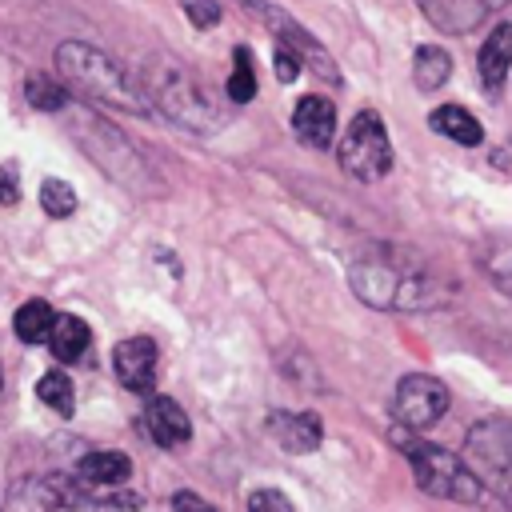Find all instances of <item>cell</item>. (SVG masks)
<instances>
[{
  "label": "cell",
  "instance_id": "14",
  "mask_svg": "<svg viewBox=\"0 0 512 512\" xmlns=\"http://www.w3.org/2000/svg\"><path fill=\"white\" fill-rule=\"evenodd\" d=\"M272 28H276V36H280V44L284 48H292L296 56H300V64H308V68H316L324 80H340V72H336V64L328 60V52L300 28V24H292V20H284V16H272Z\"/></svg>",
  "mask_w": 512,
  "mask_h": 512
},
{
  "label": "cell",
  "instance_id": "21",
  "mask_svg": "<svg viewBox=\"0 0 512 512\" xmlns=\"http://www.w3.org/2000/svg\"><path fill=\"white\" fill-rule=\"evenodd\" d=\"M24 96H28V104L40 108V112H60V108L68 104L64 80H52V76H44V72H32V76L24 80Z\"/></svg>",
  "mask_w": 512,
  "mask_h": 512
},
{
  "label": "cell",
  "instance_id": "27",
  "mask_svg": "<svg viewBox=\"0 0 512 512\" xmlns=\"http://www.w3.org/2000/svg\"><path fill=\"white\" fill-rule=\"evenodd\" d=\"M184 12L192 16L196 28H212V24L220 20V8H216L212 0H184Z\"/></svg>",
  "mask_w": 512,
  "mask_h": 512
},
{
  "label": "cell",
  "instance_id": "5",
  "mask_svg": "<svg viewBox=\"0 0 512 512\" xmlns=\"http://www.w3.org/2000/svg\"><path fill=\"white\" fill-rule=\"evenodd\" d=\"M464 460L476 480L512 508V416L476 420L464 436Z\"/></svg>",
  "mask_w": 512,
  "mask_h": 512
},
{
  "label": "cell",
  "instance_id": "3",
  "mask_svg": "<svg viewBox=\"0 0 512 512\" xmlns=\"http://www.w3.org/2000/svg\"><path fill=\"white\" fill-rule=\"evenodd\" d=\"M392 444L408 456L412 476H416V484H420L428 496L456 500V504H476V500H480L484 484L476 480V472L468 468V460L456 456L452 448L428 444V440L412 436L408 428H396V432H392Z\"/></svg>",
  "mask_w": 512,
  "mask_h": 512
},
{
  "label": "cell",
  "instance_id": "6",
  "mask_svg": "<svg viewBox=\"0 0 512 512\" xmlns=\"http://www.w3.org/2000/svg\"><path fill=\"white\" fill-rule=\"evenodd\" d=\"M336 152H340L344 172L356 176V180H380L392 168V144H388L384 120L372 108H364V112L352 116V124L344 128Z\"/></svg>",
  "mask_w": 512,
  "mask_h": 512
},
{
  "label": "cell",
  "instance_id": "30",
  "mask_svg": "<svg viewBox=\"0 0 512 512\" xmlns=\"http://www.w3.org/2000/svg\"><path fill=\"white\" fill-rule=\"evenodd\" d=\"M20 192H16V176L12 172H0V204H12Z\"/></svg>",
  "mask_w": 512,
  "mask_h": 512
},
{
  "label": "cell",
  "instance_id": "13",
  "mask_svg": "<svg viewBox=\"0 0 512 512\" xmlns=\"http://www.w3.org/2000/svg\"><path fill=\"white\" fill-rule=\"evenodd\" d=\"M420 4H424L428 20L436 28H444V32H468L488 12H496L504 0H420Z\"/></svg>",
  "mask_w": 512,
  "mask_h": 512
},
{
  "label": "cell",
  "instance_id": "18",
  "mask_svg": "<svg viewBox=\"0 0 512 512\" xmlns=\"http://www.w3.org/2000/svg\"><path fill=\"white\" fill-rule=\"evenodd\" d=\"M428 124H432L440 136H448V140H456V144H464V148H472V144L484 140L480 120H476L472 112H464L460 104H440V108L428 116Z\"/></svg>",
  "mask_w": 512,
  "mask_h": 512
},
{
  "label": "cell",
  "instance_id": "20",
  "mask_svg": "<svg viewBox=\"0 0 512 512\" xmlns=\"http://www.w3.org/2000/svg\"><path fill=\"white\" fill-rule=\"evenodd\" d=\"M448 72H452V60H448V52L444 48H416V60H412V80H416V88H424V92H432V88H440L444 80H448Z\"/></svg>",
  "mask_w": 512,
  "mask_h": 512
},
{
  "label": "cell",
  "instance_id": "8",
  "mask_svg": "<svg viewBox=\"0 0 512 512\" xmlns=\"http://www.w3.org/2000/svg\"><path fill=\"white\" fill-rule=\"evenodd\" d=\"M16 512H80L84 492L76 480L52 472V476H28L20 488H12Z\"/></svg>",
  "mask_w": 512,
  "mask_h": 512
},
{
  "label": "cell",
  "instance_id": "23",
  "mask_svg": "<svg viewBox=\"0 0 512 512\" xmlns=\"http://www.w3.org/2000/svg\"><path fill=\"white\" fill-rule=\"evenodd\" d=\"M228 96L236 104H248L256 96V68H252V52L236 48L232 52V76H228Z\"/></svg>",
  "mask_w": 512,
  "mask_h": 512
},
{
  "label": "cell",
  "instance_id": "11",
  "mask_svg": "<svg viewBox=\"0 0 512 512\" xmlns=\"http://www.w3.org/2000/svg\"><path fill=\"white\" fill-rule=\"evenodd\" d=\"M292 128H296V136L304 144L328 148L336 140V108H332V100L328 96H304V100H296Z\"/></svg>",
  "mask_w": 512,
  "mask_h": 512
},
{
  "label": "cell",
  "instance_id": "26",
  "mask_svg": "<svg viewBox=\"0 0 512 512\" xmlns=\"http://www.w3.org/2000/svg\"><path fill=\"white\" fill-rule=\"evenodd\" d=\"M248 512H296V508H292V500H288L284 492H276V488H256V492L248 496Z\"/></svg>",
  "mask_w": 512,
  "mask_h": 512
},
{
  "label": "cell",
  "instance_id": "4",
  "mask_svg": "<svg viewBox=\"0 0 512 512\" xmlns=\"http://www.w3.org/2000/svg\"><path fill=\"white\" fill-rule=\"evenodd\" d=\"M148 92H152V100H156L176 124H184V128H192V132H216V128L224 124V112H220L216 100L204 92V84H200L188 68H180V64H172V60H152V64H148Z\"/></svg>",
  "mask_w": 512,
  "mask_h": 512
},
{
  "label": "cell",
  "instance_id": "9",
  "mask_svg": "<svg viewBox=\"0 0 512 512\" xmlns=\"http://www.w3.org/2000/svg\"><path fill=\"white\" fill-rule=\"evenodd\" d=\"M112 368L128 392H152L156 388V344L148 336H128L112 352Z\"/></svg>",
  "mask_w": 512,
  "mask_h": 512
},
{
  "label": "cell",
  "instance_id": "19",
  "mask_svg": "<svg viewBox=\"0 0 512 512\" xmlns=\"http://www.w3.org/2000/svg\"><path fill=\"white\" fill-rule=\"evenodd\" d=\"M52 324H56V312H52L44 300H28V304H20V308H16V320H12V328H16V336H20L24 344H40V340H48Z\"/></svg>",
  "mask_w": 512,
  "mask_h": 512
},
{
  "label": "cell",
  "instance_id": "22",
  "mask_svg": "<svg viewBox=\"0 0 512 512\" xmlns=\"http://www.w3.org/2000/svg\"><path fill=\"white\" fill-rule=\"evenodd\" d=\"M36 396L60 416H72V408H76V392H72V380L64 372H44L36 384Z\"/></svg>",
  "mask_w": 512,
  "mask_h": 512
},
{
  "label": "cell",
  "instance_id": "28",
  "mask_svg": "<svg viewBox=\"0 0 512 512\" xmlns=\"http://www.w3.org/2000/svg\"><path fill=\"white\" fill-rule=\"evenodd\" d=\"M276 72H280V80L288 84V80H296V72H300V56L292 52V48H276Z\"/></svg>",
  "mask_w": 512,
  "mask_h": 512
},
{
  "label": "cell",
  "instance_id": "29",
  "mask_svg": "<svg viewBox=\"0 0 512 512\" xmlns=\"http://www.w3.org/2000/svg\"><path fill=\"white\" fill-rule=\"evenodd\" d=\"M172 512H216V508H208L196 492H176L172 496Z\"/></svg>",
  "mask_w": 512,
  "mask_h": 512
},
{
  "label": "cell",
  "instance_id": "24",
  "mask_svg": "<svg viewBox=\"0 0 512 512\" xmlns=\"http://www.w3.org/2000/svg\"><path fill=\"white\" fill-rule=\"evenodd\" d=\"M40 208L48 212V216H56V220H64V216H72L76 212V192H72V184H64V180H44L40 184Z\"/></svg>",
  "mask_w": 512,
  "mask_h": 512
},
{
  "label": "cell",
  "instance_id": "10",
  "mask_svg": "<svg viewBox=\"0 0 512 512\" xmlns=\"http://www.w3.org/2000/svg\"><path fill=\"white\" fill-rule=\"evenodd\" d=\"M268 432H272L276 444H280L284 452H292V456L316 452V448H320V436H324L316 412H284V408L268 412Z\"/></svg>",
  "mask_w": 512,
  "mask_h": 512
},
{
  "label": "cell",
  "instance_id": "1",
  "mask_svg": "<svg viewBox=\"0 0 512 512\" xmlns=\"http://www.w3.org/2000/svg\"><path fill=\"white\" fill-rule=\"evenodd\" d=\"M352 292L372 308H432L444 300L440 280L416 252L376 248L352 264Z\"/></svg>",
  "mask_w": 512,
  "mask_h": 512
},
{
  "label": "cell",
  "instance_id": "15",
  "mask_svg": "<svg viewBox=\"0 0 512 512\" xmlns=\"http://www.w3.org/2000/svg\"><path fill=\"white\" fill-rule=\"evenodd\" d=\"M76 476L88 488H124V480L132 476V464L120 452H84L76 464Z\"/></svg>",
  "mask_w": 512,
  "mask_h": 512
},
{
  "label": "cell",
  "instance_id": "17",
  "mask_svg": "<svg viewBox=\"0 0 512 512\" xmlns=\"http://www.w3.org/2000/svg\"><path fill=\"white\" fill-rule=\"evenodd\" d=\"M88 344H92V332H88V324L80 320V316H56V324H52V332H48V348H52V356L60 360V364H72V360H80L84 352H88Z\"/></svg>",
  "mask_w": 512,
  "mask_h": 512
},
{
  "label": "cell",
  "instance_id": "2",
  "mask_svg": "<svg viewBox=\"0 0 512 512\" xmlns=\"http://www.w3.org/2000/svg\"><path fill=\"white\" fill-rule=\"evenodd\" d=\"M56 72L64 76L68 88H76L80 96H88L96 104H108V108H120V112H136V116L148 108L144 88H136L128 80V72L112 56L92 48V44L64 40L56 48Z\"/></svg>",
  "mask_w": 512,
  "mask_h": 512
},
{
  "label": "cell",
  "instance_id": "7",
  "mask_svg": "<svg viewBox=\"0 0 512 512\" xmlns=\"http://www.w3.org/2000/svg\"><path fill=\"white\" fill-rule=\"evenodd\" d=\"M392 408H396L400 428H408V432H424V428H432V424L448 412V388H444L436 376H420V372H412V376H404V380L396 384V400H392Z\"/></svg>",
  "mask_w": 512,
  "mask_h": 512
},
{
  "label": "cell",
  "instance_id": "25",
  "mask_svg": "<svg viewBox=\"0 0 512 512\" xmlns=\"http://www.w3.org/2000/svg\"><path fill=\"white\" fill-rule=\"evenodd\" d=\"M484 268H488V276L512 296V236L492 240V248L484 252Z\"/></svg>",
  "mask_w": 512,
  "mask_h": 512
},
{
  "label": "cell",
  "instance_id": "16",
  "mask_svg": "<svg viewBox=\"0 0 512 512\" xmlns=\"http://www.w3.org/2000/svg\"><path fill=\"white\" fill-rule=\"evenodd\" d=\"M508 68H512V24H496L488 32L484 48H480V80H484V88L496 92L504 84Z\"/></svg>",
  "mask_w": 512,
  "mask_h": 512
},
{
  "label": "cell",
  "instance_id": "12",
  "mask_svg": "<svg viewBox=\"0 0 512 512\" xmlns=\"http://www.w3.org/2000/svg\"><path fill=\"white\" fill-rule=\"evenodd\" d=\"M144 432L160 444V448H180L192 436V424L184 416V408L172 396H152L144 408Z\"/></svg>",
  "mask_w": 512,
  "mask_h": 512
}]
</instances>
